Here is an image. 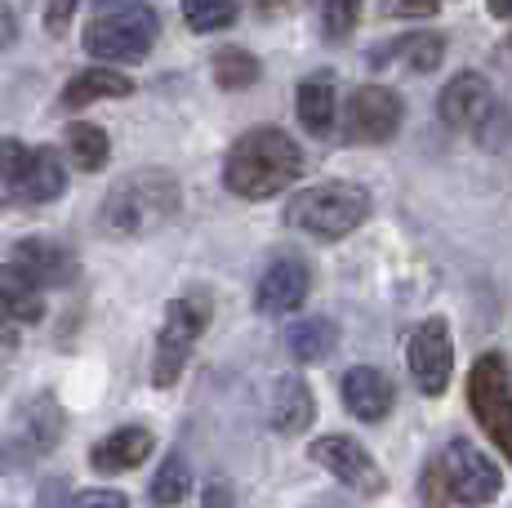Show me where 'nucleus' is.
<instances>
[{
  "label": "nucleus",
  "mask_w": 512,
  "mask_h": 508,
  "mask_svg": "<svg viewBox=\"0 0 512 508\" xmlns=\"http://www.w3.org/2000/svg\"><path fill=\"white\" fill-rule=\"evenodd\" d=\"M299 174H303L299 143L285 130H272V125H259V130L241 134V139L232 143L228 161H223V183H228V192H236V197H245V201L277 197Z\"/></svg>",
  "instance_id": "obj_1"
},
{
  "label": "nucleus",
  "mask_w": 512,
  "mask_h": 508,
  "mask_svg": "<svg viewBox=\"0 0 512 508\" xmlns=\"http://www.w3.org/2000/svg\"><path fill=\"white\" fill-rule=\"evenodd\" d=\"M179 179L165 170H134L107 192L103 228L116 237H143L179 214Z\"/></svg>",
  "instance_id": "obj_2"
},
{
  "label": "nucleus",
  "mask_w": 512,
  "mask_h": 508,
  "mask_svg": "<svg viewBox=\"0 0 512 508\" xmlns=\"http://www.w3.org/2000/svg\"><path fill=\"white\" fill-rule=\"evenodd\" d=\"M370 219V197L357 183H317L285 205V223L317 241H339Z\"/></svg>",
  "instance_id": "obj_3"
},
{
  "label": "nucleus",
  "mask_w": 512,
  "mask_h": 508,
  "mask_svg": "<svg viewBox=\"0 0 512 508\" xmlns=\"http://www.w3.org/2000/svg\"><path fill=\"white\" fill-rule=\"evenodd\" d=\"M161 36V18L147 5H130L116 9V14H103L85 27V50L94 58H107V63H139L147 58V50Z\"/></svg>",
  "instance_id": "obj_4"
},
{
  "label": "nucleus",
  "mask_w": 512,
  "mask_h": 508,
  "mask_svg": "<svg viewBox=\"0 0 512 508\" xmlns=\"http://www.w3.org/2000/svg\"><path fill=\"white\" fill-rule=\"evenodd\" d=\"M468 406L477 415V424L486 428V437L512 459V379H508V361L499 353L477 357L468 375Z\"/></svg>",
  "instance_id": "obj_5"
},
{
  "label": "nucleus",
  "mask_w": 512,
  "mask_h": 508,
  "mask_svg": "<svg viewBox=\"0 0 512 508\" xmlns=\"http://www.w3.org/2000/svg\"><path fill=\"white\" fill-rule=\"evenodd\" d=\"M0 179L23 201H36V205L58 201L67 188L63 161H58L54 148H27V143L5 139V134H0Z\"/></svg>",
  "instance_id": "obj_6"
},
{
  "label": "nucleus",
  "mask_w": 512,
  "mask_h": 508,
  "mask_svg": "<svg viewBox=\"0 0 512 508\" xmlns=\"http://www.w3.org/2000/svg\"><path fill=\"white\" fill-rule=\"evenodd\" d=\"M205 326H210V308L196 304V299H174V304L165 308L161 339H156V361H152L156 388H170L174 379L183 375L187 357H192L196 339L205 335Z\"/></svg>",
  "instance_id": "obj_7"
},
{
  "label": "nucleus",
  "mask_w": 512,
  "mask_h": 508,
  "mask_svg": "<svg viewBox=\"0 0 512 508\" xmlns=\"http://www.w3.org/2000/svg\"><path fill=\"white\" fill-rule=\"evenodd\" d=\"M441 473H446V486L464 508H486L499 500L504 491V473H499L495 459H486L472 442H450L446 455H441Z\"/></svg>",
  "instance_id": "obj_8"
},
{
  "label": "nucleus",
  "mask_w": 512,
  "mask_h": 508,
  "mask_svg": "<svg viewBox=\"0 0 512 508\" xmlns=\"http://www.w3.org/2000/svg\"><path fill=\"white\" fill-rule=\"evenodd\" d=\"M406 361L410 375H415L419 393L441 397L450 388V361H455V348H450V326L441 317H428L423 326H415L406 344Z\"/></svg>",
  "instance_id": "obj_9"
},
{
  "label": "nucleus",
  "mask_w": 512,
  "mask_h": 508,
  "mask_svg": "<svg viewBox=\"0 0 512 508\" xmlns=\"http://www.w3.org/2000/svg\"><path fill=\"white\" fill-rule=\"evenodd\" d=\"M401 116H406V107H401V99L392 90H383V85H361V90H352L343 121H348L352 143H388L392 134L401 130Z\"/></svg>",
  "instance_id": "obj_10"
},
{
  "label": "nucleus",
  "mask_w": 512,
  "mask_h": 508,
  "mask_svg": "<svg viewBox=\"0 0 512 508\" xmlns=\"http://www.w3.org/2000/svg\"><path fill=\"white\" fill-rule=\"evenodd\" d=\"M308 455L317 459L326 473L339 477L343 486H352L357 495H379L383 491L379 464H374L366 446L352 442V437H317V442L308 446Z\"/></svg>",
  "instance_id": "obj_11"
},
{
  "label": "nucleus",
  "mask_w": 512,
  "mask_h": 508,
  "mask_svg": "<svg viewBox=\"0 0 512 508\" xmlns=\"http://www.w3.org/2000/svg\"><path fill=\"white\" fill-rule=\"evenodd\" d=\"M490 107H495V94H490L486 76H477V72L450 76V85L437 99V112L450 130H472V125H481L490 116Z\"/></svg>",
  "instance_id": "obj_12"
},
{
  "label": "nucleus",
  "mask_w": 512,
  "mask_h": 508,
  "mask_svg": "<svg viewBox=\"0 0 512 508\" xmlns=\"http://www.w3.org/2000/svg\"><path fill=\"white\" fill-rule=\"evenodd\" d=\"M339 397H343V406H348L357 419H366V424H379V419H388L392 402H397V388H392V379L383 375V370L352 366L348 375L339 379Z\"/></svg>",
  "instance_id": "obj_13"
},
{
  "label": "nucleus",
  "mask_w": 512,
  "mask_h": 508,
  "mask_svg": "<svg viewBox=\"0 0 512 508\" xmlns=\"http://www.w3.org/2000/svg\"><path fill=\"white\" fill-rule=\"evenodd\" d=\"M312 290V272L308 263L299 259H277L268 272L259 277V295H254V304L259 312H268V317H281V312H294L308 299Z\"/></svg>",
  "instance_id": "obj_14"
},
{
  "label": "nucleus",
  "mask_w": 512,
  "mask_h": 508,
  "mask_svg": "<svg viewBox=\"0 0 512 508\" xmlns=\"http://www.w3.org/2000/svg\"><path fill=\"white\" fill-rule=\"evenodd\" d=\"M312 415H317V397H312L308 379L281 375L277 388H272V402H268V424L290 437V433H303V428L312 424Z\"/></svg>",
  "instance_id": "obj_15"
},
{
  "label": "nucleus",
  "mask_w": 512,
  "mask_h": 508,
  "mask_svg": "<svg viewBox=\"0 0 512 508\" xmlns=\"http://www.w3.org/2000/svg\"><path fill=\"white\" fill-rule=\"evenodd\" d=\"M14 268H23L36 286H67L76 277V259L72 250L54 246V241H23L14 250Z\"/></svg>",
  "instance_id": "obj_16"
},
{
  "label": "nucleus",
  "mask_w": 512,
  "mask_h": 508,
  "mask_svg": "<svg viewBox=\"0 0 512 508\" xmlns=\"http://www.w3.org/2000/svg\"><path fill=\"white\" fill-rule=\"evenodd\" d=\"M152 455V433L147 428H116L90 451V464L98 473H130Z\"/></svg>",
  "instance_id": "obj_17"
},
{
  "label": "nucleus",
  "mask_w": 512,
  "mask_h": 508,
  "mask_svg": "<svg viewBox=\"0 0 512 508\" xmlns=\"http://www.w3.org/2000/svg\"><path fill=\"white\" fill-rule=\"evenodd\" d=\"M134 94V81L121 76L116 67H90V72L72 76L63 90V107H90L98 99H130Z\"/></svg>",
  "instance_id": "obj_18"
},
{
  "label": "nucleus",
  "mask_w": 512,
  "mask_h": 508,
  "mask_svg": "<svg viewBox=\"0 0 512 508\" xmlns=\"http://www.w3.org/2000/svg\"><path fill=\"white\" fill-rule=\"evenodd\" d=\"M41 312H45L41 286H36L23 268L5 263V268H0V317L5 321H41Z\"/></svg>",
  "instance_id": "obj_19"
},
{
  "label": "nucleus",
  "mask_w": 512,
  "mask_h": 508,
  "mask_svg": "<svg viewBox=\"0 0 512 508\" xmlns=\"http://www.w3.org/2000/svg\"><path fill=\"white\" fill-rule=\"evenodd\" d=\"M334 85L330 76H308V81L299 85V121L308 125L317 139H326L334 130Z\"/></svg>",
  "instance_id": "obj_20"
},
{
  "label": "nucleus",
  "mask_w": 512,
  "mask_h": 508,
  "mask_svg": "<svg viewBox=\"0 0 512 508\" xmlns=\"http://www.w3.org/2000/svg\"><path fill=\"white\" fill-rule=\"evenodd\" d=\"M290 353H294V361H326L330 353H334V344H339V330H334V321H326V317H308V321H299V326L290 330Z\"/></svg>",
  "instance_id": "obj_21"
},
{
  "label": "nucleus",
  "mask_w": 512,
  "mask_h": 508,
  "mask_svg": "<svg viewBox=\"0 0 512 508\" xmlns=\"http://www.w3.org/2000/svg\"><path fill=\"white\" fill-rule=\"evenodd\" d=\"M192 495V468L183 455H165V464L152 477V504L156 508H174Z\"/></svg>",
  "instance_id": "obj_22"
},
{
  "label": "nucleus",
  "mask_w": 512,
  "mask_h": 508,
  "mask_svg": "<svg viewBox=\"0 0 512 508\" xmlns=\"http://www.w3.org/2000/svg\"><path fill=\"white\" fill-rule=\"evenodd\" d=\"M259 76H263V67L250 50H219L214 54V81H219V90H250Z\"/></svg>",
  "instance_id": "obj_23"
},
{
  "label": "nucleus",
  "mask_w": 512,
  "mask_h": 508,
  "mask_svg": "<svg viewBox=\"0 0 512 508\" xmlns=\"http://www.w3.org/2000/svg\"><path fill=\"white\" fill-rule=\"evenodd\" d=\"M67 152H72V161L81 165V170H103L107 165V152H112V143H107V134L98 130V125H85L76 121L72 130H67Z\"/></svg>",
  "instance_id": "obj_24"
},
{
  "label": "nucleus",
  "mask_w": 512,
  "mask_h": 508,
  "mask_svg": "<svg viewBox=\"0 0 512 508\" xmlns=\"http://www.w3.org/2000/svg\"><path fill=\"white\" fill-rule=\"evenodd\" d=\"M392 50L406 54V63L415 67V72H437L441 58H446V36L441 32H415V36H401Z\"/></svg>",
  "instance_id": "obj_25"
},
{
  "label": "nucleus",
  "mask_w": 512,
  "mask_h": 508,
  "mask_svg": "<svg viewBox=\"0 0 512 508\" xmlns=\"http://www.w3.org/2000/svg\"><path fill=\"white\" fill-rule=\"evenodd\" d=\"M183 18L192 32H223L236 23V0H183Z\"/></svg>",
  "instance_id": "obj_26"
},
{
  "label": "nucleus",
  "mask_w": 512,
  "mask_h": 508,
  "mask_svg": "<svg viewBox=\"0 0 512 508\" xmlns=\"http://www.w3.org/2000/svg\"><path fill=\"white\" fill-rule=\"evenodd\" d=\"M27 424H32L36 451H49V446L58 442V433H63V415L54 410V402H36L32 410H27Z\"/></svg>",
  "instance_id": "obj_27"
},
{
  "label": "nucleus",
  "mask_w": 512,
  "mask_h": 508,
  "mask_svg": "<svg viewBox=\"0 0 512 508\" xmlns=\"http://www.w3.org/2000/svg\"><path fill=\"white\" fill-rule=\"evenodd\" d=\"M357 14H361V0H326L321 5V23H326L330 41H343L357 27Z\"/></svg>",
  "instance_id": "obj_28"
},
{
  "label": "nucleus",
  "mask_w": 512,
  "mask_h": 508,
  "mask_svg": "<svg viewBox=\"0 0 512 508\" xmlns=\"http://www.w3.org/2000/svg\"><path fill=\"white\" fill-rule=\"evenodd\" d=\"M423 500H428V508H446L450 486H446V473H441V464H428V473H423Z\"/></svg>",
  "instance_id": "obj_29"
},
{
  "label": "nucleus",
  "mask_w": 512,
  "mask_h": 508,
  "mask_svg": "<svg viewBox=\"0 0 512 508\" xmlns=\"http://www.w3.org/2000/svg\"><path fill=\"white\" fill-rule=\"evenodd\" d=\"M76 5H81V0H49V9H45V27H49V32L63 36L67 23H72V14H76Z\"/></svg>",
  "instance_id": "obj_30"
},
{
  "label": "nucleus",
  "mask_w": 512,
  "mask_h": 508,
  "mask_svg": "<svg viewBox=\"0 0 512 508\" xmlns=\"http://www.w3.org/2000/svg\"><path fill=\"white\" fill-rule=\"evenodd\" d=\"M72 508H130V500L121 491H85Z\"/></svg>",
  "instance_id": "obj_31"
},
{
  "label": "nucleus",
  "mask_w": 512,
  "mask_h": 508,
  "mask_svg": "<svg viewBox=\"0 0 512 508\" xmlns=\"http://www.w3.org/2000/svg\"><path fill=\"white\" fill-rule=\"evenodd\" d=\"M441 5H446V0H397L401 14H415V18H423V14H437Z\"/></svg>",
  "instance_id": "obj_32"
},
{
  "label": "nucleus",
  "mask_w": 512,
  "mask_h": 508,
  "mask_svg": "<svg viewBox=\"0 0 512 508\" xmlns=\"http://www.w3.org/2000/svg\"><path fill=\"white\" fill-rule=\"evenodd\" d=\"M486 9L495 18H508V23H512V0H486Z\"/></svg>",
  "instance_id": "obj_33"
},
{
  "label": "nucleus",
  "mask_w": 512,
  "mask_h": 508,
  "mask_svg": "<svg viewBox=\"0 0 512 508\" xmlns=\"http://www.w3.org/2000/svg\"><path fill=\"white\" fill-rule=\"evenodd\" d=\"M9 41H14V18L0 14V45H9Z\"/></svg>",
  "instance_id": "obj_34"
},
{
  "label": "nucleus",
  "mask_w": 512,
  "mask_h": 508,
  "mask_svg": "<svg viewBox=\"0 0 512 508\" xmlns=\"http://www.w3.org/2000/svg\"><path fill=\"white\" fill-rule=\"evenodd\" d=\"M277 5H285V0H259V9H277Z\"/></svg>",
  "instance_id": "obj_35"
},
{
  "label": "nucleus",
  "mask_w": 512,
  "mask_h": 508,
  "mask_svg": "<svg viewBox=\"0 0 512 508\" xmlns=\"http://www.w3.org/2000/svg\"><path fill=\"white\" fill-rule=\"evenodd\" d=\"M98 5H107V0H98Z\"/></svg>",
  "instance_id": "obj_36"
}]
</instances>
